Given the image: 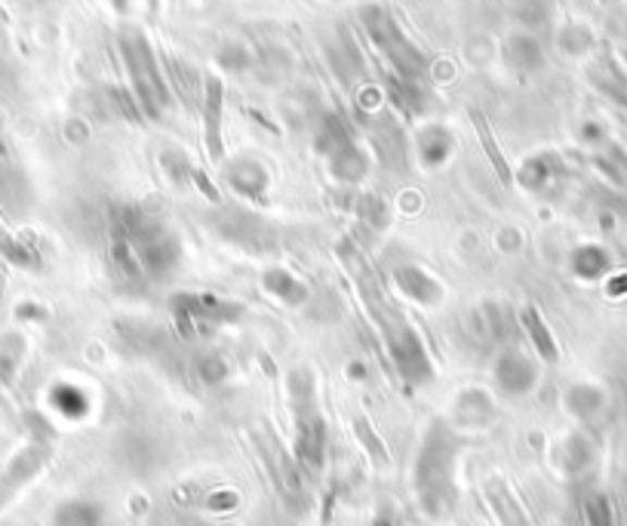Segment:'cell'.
<instances>
[{
  "label": "cell",
  "mask_w": 627,
  "mask_h": 526,
  "mask_svg": "<svg viewBox=\"0 0 627 526\" xmlns=\"http://www.w3.org/2000/svg\"><path fill=\"white\" fill-rule=\"evenodd\" d=\"M526 327H529V333H532V339L539 342V348L544 357H557V348H554V342L548 339V330H544V323H541V317L536 315V308H529L526 311Z\"/></svg>",
  "instance_id": "3"
},
{
  "label": "cell",
  "mask_w": 627,
  "mask_h": 526,
  "mask_svg": "<svg viewBox=\"0 0 627 526\" xmlns=\"http://www.w3.org/2000/svg\"><path fill=\"white\" fill-rule=\"evenodd\" d=\"M222 81L216 74L207 77V99H204V142L212 160L222 158Z\"/></svg>",
  "instance_id": "1"
},
{
  "label": "cell",
  "mask_w": 627,
  "mask_h": 526,
  "mask_svg": "<svg viewBox=\"0 0 627 526\" xmlns=\"http://www.w3.org/2000/svg\"><path fill=\"white\" fill-rule=\"evenodd\" d=\"M470 121H474V130H477V136H480V145H483V151H487L489 163H492V170L499 173V179L511 185L514 182V173H511V163H507L505 151L499 148V142L492 136V126L487 123V118L477 111V108H470Z\"/></svg>",
  "instance_id": "2"
},
{
  "label": "cell",
  "mask_w": 627,
  "mask_h": 526,
  "mask_svg": "<svg viewBox=\"0 0 627 526\" xmlns=\"http://www.w3.org/2000/svg\"><path fill=\"white\" fill-rule=\"evenodd\" d=\"M357 435H360V440H366V443L372 447V453L379 456V462H388V453L379 447V440L372 438V431H369V425H366L364 419H357Z\"/></svg>",
  "instance_id": "4"
}]
</instances>
